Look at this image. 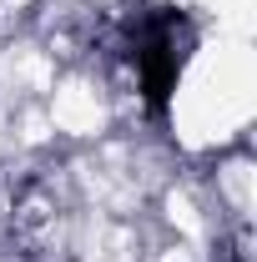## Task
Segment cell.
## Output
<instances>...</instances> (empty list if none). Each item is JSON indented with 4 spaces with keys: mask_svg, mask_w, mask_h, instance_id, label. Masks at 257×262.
I'll use <instances>...</instances> for the list:
<instances>
[{
    "mask_svg": "<svg viewBox=\"0 0 257 262\" xmlns=\"http://www.w3.org/2000/svg\"><path fill=\"white\" fill-rule=\"evenodd\" d=\"M187 46H192V35L182 31L177 15H157L146 31L136 35V76H141V91H146L157 116L166 111V96H172V86L182 76Z\"/></svg>",
    "mask_w": 257,
    "mask_h": 262,
    "instance_id": "1",
    "label": "cell"
},
{
    "mask_svg": "<svg viewBox=\"0 0 257 262\" xmlns=\"http://www.w3.org/2000/svg\"><path fill=\"white\" fill-rule=\"evenodd\" d=\"M26 262H56V257H51V252H31Z\"/></svg>",
    "mask_w": 257,
    "mask_h": 262,
    "instance_id": "2",
    "label": "cell"
}]
</instances>
